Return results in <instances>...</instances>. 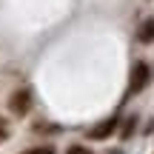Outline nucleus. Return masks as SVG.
I'll list each match as a JSON object with an SVG mask.
<instances>
[{
	"label": "nucleus",
	"mask_w": 154,
	"mask_h": 154,
	"mask_svg": "<svg viewBox=\"0 0 154 154\" xmlns=\"http://www.w3.org/2000/svg\"><path fill=\"white\" fill-rule=\"evenodd\" d=\"M23 154H54V149H51V146H37V149H29Z\"/></svg>",
	"instance_id": "nucleus-6"
},
{
	"label": "nucleus",
	"mask_w": 154,
	"mask_h": 154,
	"mask_svg": "<svg viewBox=\"0 0 154 154\" xmlns=\"http://www.w3.org/2000/svg\"><path fill=\"white\" fill-rule=\"evenodd\" d=\"M117 123H120L117 117H109V120L97 123V126L88 131V137H91V140H106V137H111V134L117 131Z\"/></svg>",
	"instance_id": "nucleus-3"
},
{
	"label": "nucleus",
	"mask_w": 154,
	"mask_h": 154,
	"mask_svg": "<svg viewBox=\"0 0 154 154\" xmlns=\"http://www.w3.org/2000/svg\"><path fill=\"white\" fill-rule=\"evenodd\" d=\"M137 40H140L143 46L154 43V17H149V20H143V26L137 29Z\"/></svg>",
	"instance_id": "nucleus-4"
},
{
	"label": "nucleus",
	"mask_w": 154,
	"mask_h": 154,
	"mask_svg": "<svg viewBox=\"0 0 154 154\" xmlns=\"http://www.w3.org/2000/svg\"><path fill=\"white\" fill-rule=\"evenodd\" d=\"M9 109L14 111L17 117H23L32 109V91H29V88H17V91L11 94V100H9Z\"/></svg>",
	"instance_id": "nucleus-2"
},
{
	"label": "nucleus",
	"mask_w": 154,
	"mask_h": 154,
	"mask_svg": "<svg viewBox=\"0 0 154 154\" xmlns=\"http://www.w3.org/2000/svg\"><path fill=\"white\" fill-rule=\"evenodd\" d=\"M149 80H151V72H149V66H146L143 60H140V63H134V69H131V77H128V94H140L146 86H149Z\"/></svg>",
	"instance_id": "nucleus-1"
},
{
	"label": "nucleus",
	"mask_w": 154,
	"mask_h": 154,
	"mask_svg": "<svg viewBox=\"0 0 154 154\" xmlns=\"http://www.w3.org/2000/svg\"><path fill=\"white\" fill-rule=\"evenodd\" d=\"M134 128H137V117H128V120L123 123V128H120V137H123V140H128V137L134 134Z\"/></svg>",
	"instance_id": "nucleus-5"
},
{
	"label": "nucleus",
	"mask_w": 154,
	"mask_h": 154,
	"mask_svg": "<svg viewBox=\"0 0 154 154\" xmlns=\"http://www.w3.org/2000/svg\"><path fill=\"white\" fill-rule=\"evenodd\" d=\"M66 154H91V151H88L86 146H69V151H66Z\"/></svg>",
	"instance_id": "nucleus-7"
},
{
	"label": "nucleus",
	"mask_w": 154,
	"mask_h": 154,
	"mask_svg": "<svg viewBox=\"0 0 154 154\" xmlns=\"http://www.w3.org/2000/svg\"><path fill=\"white\" fill-rule=\"evenodd\" d=\"M9 137V126H6V120H0V140Z\"/></svg>",
	"instance_id": "nucleus-8"
},
{
	"label": "nucleus",
	"mask_w": 154,
	"mask_h": 154,
	"mask_svg": "<svg viewBox=\"0 0 154 154\" xmlns=\"http://www.w3.org/2000/svg\"><path fill=\"white\" fill-rule=\"evenodd\" d=\"M109 154H123V151H109Z\"/></svg>",
	"instance_id": "nucleus-9"
}]
</instances>
